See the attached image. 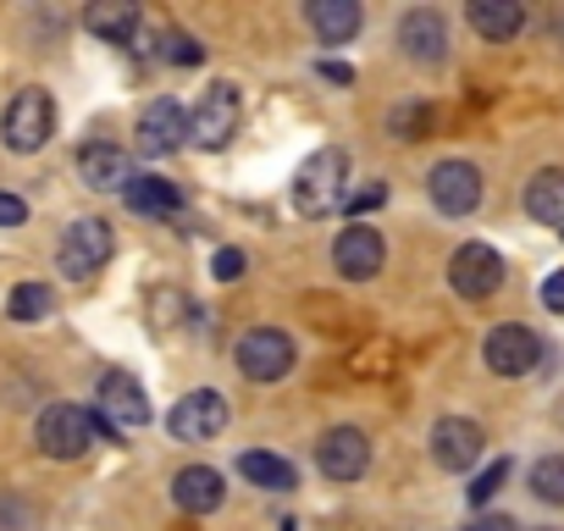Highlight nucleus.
I'll return each instance as SVG.
<instances>
[{"mask_svg": "<svg viewBox=\"0 0 564 531\" xmlns=\"http://www.w3.org/2000/svg\"><path fill=\"white\" fill-rule=\"evenodd\" d=\"M344 194H349V155L338 144H327V150H316L300 166V177H294V210L300 216H333L344 205Z\"/></svg>", "mask_w": 564, "mask_h": 531, "instance_id": "1", "label": "nucleus"}, {"mask_svg": "<svg viewBox=\"0 0 564 531\" xmlns=\"http://www.w3.org/2000/svg\"><path fill=\"white\" fill-rule=\"evenodd\" d=\"M95 437H100V415L78 410V404H51L34 421V443L45 459H84Z\"/></svg>", "mask_w": 564, "mask_h": 531, "instance_id": "2", "label": "nucleus"}, {"mask_svg": "<svg viewBox=\"0 0 564 531\" xmlns=\"http://www.w3.org/2000/svg\"><path fill=\"white\" fill-rule=\"evenodd\" d=\"M0 139H7V150H18V155L45 150L56 139V100L45 89H34V84L18 89L12 106H7V117H0Z\"/></svg>", "mask_w": 564, "mask_h": 531, "instance_id": "3", "label": "nucleus"}, {"mask_svg": "<svg viewBox=\"0 0 564 531\" xmlns=\"http://www.w3.org/2000/svg\"><path fill=\"white\" fill-rule=\"evenodd\" d=\"M111 254H117V232H111V221H100V216H78L67 232H62V278H73V283H89L100 266H111Z\"/></svg>", "mask_w": 564, "mask_h": 531, "instance_id": "4", "label": "nucleus"}, {"mask_svg": "<svg viewBox=\"0 0 564 531\" xmlns=\"http://www.w3.org/2000/svg\"><path fill=\"white\" fill-rule=\"evenodd\" d=\"M232 360H238V371H243L249 382H282V377L294 371L300 349H294V338L282 333V327H249V333L232 344Z\"/></svg>", "mask_w": 564, "mask_h": 531, "instance_id": "5", "label": "nucleus"}, {"mask_svg": "<svg viewBox=\"0 0 564 531\" xmlns=\"http://www.w3.org/2000/svg\"><path fill=\"white\" fill-rule=\"evenodd\" d=\"M238 122H243V95H238V84H210V89L199 95V106L188 111V139H194L199 150H221V144L238 133Z\"/></svg>", "mask_w": 564, "mask_h": 531, "instance_id": "6", "label": "nucleus"}, {"mask_svg": "<svg viewBox=\"0 0 564 531\" xmlns=\"http://www.w3.org/2000/svg\"><path fill=\"white\" fill-rule=\"evenodd\" d=\"M227 421H232L227 399H221L216 388H194V393H183V399L172 404L166 432H172L177 443H210V437L227 432Z\"/></svg>", "mask_w": 564, "mask_h": 531, "instance_id": "7", "label": "nucleus"}, {"mask_svg": "<svg viewBox=\"0 0 564 531\" xmlns=\"http://www.w3.org/2000/svg\"><path fill=\"white\" fill-rule=\"evenodd\" d=\"M481 360H487L492 377H531L542 366V338L520 322H503L481 338Z\"/></svg>", "mask_w": 564, "mask_h": 531, "instance_id": "8", "label": "nucleus"}, {"mask_svg": "<svg viewBox=\"0 0 564 531\" xmlns=\"http://www.w3.org/2000/svg\"><path fill=\"white\" fill-rule=\"evenodd\" d=\"M448 283L459 300H492L503 289V254L492 243H459L448 260Z\"/></svg>", "mask_w": 564, "mask_h": 531, "instance_id": "9", "label": "nucleus"}, {"mask_svg": "<svg viewBox=\"0 0 564 531\" xmlns=\"http://www.w3.org/2000/svg\"><path fill=\"white\" fill-rule=\"evenodd\" d=\"M333 266H338L349 283H371L382 266H388V243H382V232L366 227V221H349V227L333 238Z\"/></svg>", "mask_w": 564, "mask_h": 531, "instance_id": "10", "label": "nucleus"}, {"mask_svg": "<svg viewBox=\"0 0 564 531\" xmlns=\"http://www.w3.org/2000/svg\"><path fill=\"white\" fill-rule=\"evenodd\" d=\"M399 51L415 62V67H443L448 62V23L437 7H410L399 18Z\"/></svg>", "mask_w": 564, "mask_h": 531, "instance_id": "11", "label": "nucleus"}, {"mask_svg": "<svg viewBox=\"0 0 564 531\" xmlns=\"http://www.w3.org/2000/svg\"><path fill=\"white\" fill-rule=\"evenodd\" d=\"M95 415L111 421L117 432H139V426H150V399L128 371H106L95 388Z\"/></svg>", "mask_w": 564, "mask_h": 531, "instance_id": "12", "label": "nucleus"}, {"mask_svg": "<svg viewBox=\"0 0 564 531\" xmlns=\"http://www.w3.org/2000/svg\"><path fill=\"white\" fill-rule=\"evenodd\" d=\"M316 465L333 481H360L371 470V437L360 426H327L316 443Z\"/></svg>", "mask_w": 564, "mask_h": 531, "instance_id": "13", "label": "nucleus"}, {"mask_svg": "<svg viewBox=\"0 0 564 531\" xmlns=\"http://www.w3.org/2000/svg\"><path fill=\"white\" fill-rule=\"evenodd\" d=\"M426 194L443 216H470L481 205V172L470 161H437L426 177Z\"/></svg>", "mask_w": 564, "mask_h": 531, "instance_id": "14", "label": "nucleus"}, {"mask_svg": "<svg viewBox=\"0 0 564 531\" xmlns=\"http://www.w3.org/2000/svg\"><path fill=\"white\" fill-rule=\"evenodd\" d=\"M183 139H188V111H183L172 95L150 100V106H144V117H139V128H133L139 155H172Z\"/></svg>", "mask_w": 564, "mask_h": 531, "instance_id": "15", "label": "nucleus"}, {"mask_svg": "<svg viewBox=\"0 0 564 531\" xmlns=\"http://www.w3.org/2000/svg\"><path fill=\"white\" fill-rule=\"evenodd\" d=\"M78 177H84L95 194H128V183H133L139 172H133V155H128L122 144L95 139V144L78 150Z\"/></svg>", "mask_w": 564, "mask_h": 531, "instance_id": "16", "label": "nucleus"}, {"mask_svg": "<svg viewBox=\"0 0 564 531\" xmlns=\"http://www.w3.org/2000/svg\"><path fill=\"white\" fill-rule=\"evenodd\" d=\"M481 448H487V437H481V426L465 421V415H443V421L432 426V459H437L443 470H470V465L481 459Z\"/></svg>", "mask_w": 564, "mask_h": 531, "instance_id": "17", "label": "nucleus"}, {"mask_svg": "<svg viewBox=\"0 0 564 531\" xmlns=\"http://www.w3.org/2000/svg\"><path fill=\"white\" fill-rule=\"evenodd\" d=\"M221 498H227V481H221V470H210V465H188V470L172 476V503H177L183 514H216Z\"/></svg>", "mask_w": 564, "mask_h": 531, "instance_id": "18", "label": "nucleus"}, {"mask_svg": "<svg viewBox=\"0 0 564 531\" xmlns=\"http://www.w3.org/2000/svg\"><path fill=\"white\" fill-rule=\"evenodd\" d=\"M305 18L322 34V45H349L366 29V7H360V0H311Z\"/></svg>", "mask_w": 564, "mask_h": 531, "instance_id": "19", "label": "nucleus"}, {"mask_svg": "<svg viewBox=\"0 0 564 531\" xmlns=\"http://www.w3.org/2000/svg\"><path fill=\"white\" fill-rule=\"evenodd\" d=\"M465 18H470V29H476L481 40H492V45H503V40H514V34L525 29V7H520V0H470Z\"/></svg>", "mask_w": 564, "mask_h": 531, "instance_id": "20", "label": "nucleus"}, {"mask_svg": "<svg viewBox=\"0 0 564 531\" xmlns=\"http://www.w3.org/2000/svg\"><path fill=\"white\" fill-rule=\"evenodd\" d=\"M84 29L106 45H133L139 40V7L133 0H100V7L84 12Z\"/></svg>", "mask_w": 564, "mask_h": 531, "instance_id": "21", "label": "nucleus"}, {"mask_svg": "<svg viewBox=\"0 0 564 531\" xmlns=\"http://www.w3.org/2000/svg\"><path fill=\"white\" fill-rule=\"evenodd\" d=\"M525 210H531V221L564 227V172H558V166H542V172L525 183Z\"/></svg>", "mask_w": 564, "mask_h": 531, "instance_id": "22", "label": "nucleus"}, {"mask_svg": "<svg viewBox=\"0 0 564 531\" xmlns=\"http://www.w3.org/2000/svg\"><path fill=\"white\" fill-rule=\"evenodd\" d=\"M238 470H243L254 487H265V492H294V487H300V470L282 459V454H265V448L238 454Z\"/></svg>", "mask_w": 564, "mask_h": 531, "instance_id": "23", "label": "nucleus"}, {"mask_svg": "<svg viewBox=\"0 0 564 531\" xmlns=\"http://www.w3.org/2000/svg\"><path fill=\"white\" fill-rule=\"evenodd\" d=\"M139 216H177L183 210V194H177V183H166V177H150V172H139L133 183H128V194H122Z\"/></svg>", "mask_w": 564, "mask_h": 531, "instance_id": "24", "label": "nucleus"}, {"mask_svg": "<svg viewBox=\"0 0 564 531\" xmlns=\"http://www.w3.org/2000/svg\"><path fill=\"white\" fill-rule=\"evenodd\" d=\"M51 311H56V294H51L45 283H18V289H12V300H7V316H12V322H23V327L45 322Z\"/></svg>", "mask_w": 564, "mask_h": 531, "instance_id": "25", "label": "nucleus"}, {"mask_svg": "<svg viewBox=\"0 0 564 531\" xmlns=\"http://www.w3.org/2000/svg\"><path fill=\"white\" fill-rule=\"evenodd\" d=\"M531 492L542 503H564V454H542L531 465Z\"/></svg>", "mask_w": 564, "mask_h": 531, "instance_id": "26", "label": "nucleus"}, {"mask_svg": "<svg viewBox=\"0 0 564 531\" xmlns=\"http://www.w3.org/2000/svg\"><path fill=\"white\" fill-rule=\"evenodd\" d=\"M0 531H40V509L0 487Z\"/></svg>", "mask_w": 564, "mask_h": 531, "instance_id": "27", "label": "nucleus"}, {"mask_svg": "<svg viewBox=\"0 0 564 531\" xmlns=\"http://www.w3.org/2000/svg\"><path fill=\"white\" fill-rule=\"evenodd\" d=\"M161 62H172V67H199V62H205V45H199L194 34L166 29V34H161Z\"/></svg>", "mask_w": 564, "mask_h": 531, "instance_id": "28", "label": "nucleus"}, {"mask_svg": "<svg viewBox=\"0 0 564 531\" xmlns=\"http://www.w3.org/2000/svg\"><path fill=\"white\" fill-rule=\"evenodd\" d=\"M388 128L399 133V139H426V128H432V106H399L393 117H388Z\"/></svg>", "mask_w": 564, "mask_h": 531, "instance_id": "29", "label": "nucleus"}, {"mask_svg": "<svg viewBox=\"0 0 564 531\" xmlns=\"http://www.w3.org/2000/svg\"><path fill=\"white\" fill-rule=\"evenodd\" d=\"M503 481H509V459H492V465H487V470H481V476L470 481V503L481 509V503H487V498H492V492H498Z\"/></svg>", "mask_w": 564, "mask_h": 531, "instance_id": "30", "label": "nucleus"}, {"mask_svg": "<svg viewBox=\"0 0 564 531\" xmlns=\"http://www.w3.org/2000/svg\"><path fill=\"white\" fill-rule=\"evenodd\" d=\"M243 266H249L243 249H216V254H210V278H216V283H238Z\"/></svg>", "mask_w": 564, "mask_h": 531, "instance_id": "31", "label": "nucleus"}, {"mask_svg": "<svg viewBox=\"0 0 564 531\" xmlns=\"http://www.w3.org/2000/svg\"><path fill=\"white\" fill-rule=\"evenodd\" d=\"M382 199H388V188H382V183H371V188H349V194H344V210L360 221V210H377Z\"/></svg>", "mask_w": 564, "mask_h": 531, "instance_id": "32", "label": "nucleus"}, {"mask_svg": "<svg viewBox=\"0 0 564 531\" xmlns=\"http://www.w3.org/2000/svg\"><path fill=\"white\" fill-rule=\"evenodd\" d=\"M23 221H29V199L0 188V227H23Z\"/></svg>", "mask_w": 564, "mask_h": 531, "instance_id": "33", "label": "nucleus"}, {"mask_svg": "<svg viewBox=\"0 0 564 531\" xmlns=\"http://www.w3.org/2000/svg\"><path fill=\"white\" fill-rule=\"evenodd\" d=\"M349 371H355V377H377V371H388V360H382V349L371 344V349L349 355Z\"/></svg>", "mask_w": 564, "mask_h": 531, "instance_id": "34", "label": "nucleus"}, {"mask_svg": "<svg viewBox=\"0 0 564 531\" xmlns=\"http://www.w3.org/2000/svg\"><path fill=\"white\" fill-rule=\"evenodd\" d=\"M542 305H547L553 316H564V266H558V272L542 283Z\"/></svg>", "mask_w": 564, "mask_h": 531, "instance_id": "35", "label": "nucleus"}, {"mask_svg": "<svg viewBox=\"0 0 564 531\" xmlns=\"http://www.w3.org/2000/svg\"><path fill=\"white\" fill-rule=\"evenodd\" d=\"M465 531H520V525H514L509 514H476V520H470Z\"/></svg>", "mask_w": 564, "mask_h": 531, "instance_id": "36", "label": "nucleus"}, {"mask_svg": "<svg viewBox=\"0 0 564 531\" xmlns=\"http://www.w3.org/2000/svg\"><path fill=\"white\" fill-rule=\"evenodd\" d=\"M322 78H333V84H355V67H344V62H322Z\"/></svg>", "mask_w": 564, "mask_h": 531, "instance_id": "37", "label": "nucleus"}, {"mask_svg": "<svg viewBox=\"0 0 564 531\" xmlns=\"http://www.w3.org/2000/svg\"><path fill=\"white\" fill-rule=\"evenodd\" d=\"M542 531H553V525H542Z\"/></svg>", "mask_w": 564, "mask_h": 531, "instance_id": "38", "label": "nucleus"}]
</instances>
